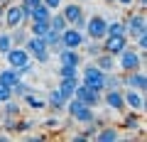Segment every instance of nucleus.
<instances>
[{"mask_svg":"<svg viewBox=\"0 0 147 142\" xmlns=\"http://www.w3.org/2000/svg\"><path fill=\"white\" fill-rule=\"evenodd\" d=\"M145 57H147L145 52H137L135 47L127 44V47L115 57V66L120 69L123 74H130V71H137V69L145 66Z\"/></svg>","mask_w":147,"mask_h":142,"instance_id":"nucleus-1","label":"nucleus"},{"mask_svg":"<svg viewBox=\"0 0 147 142\" xmlns=\"http://www.w3.org/2000/svg\"><path fill=\"white\" fill-rule=\"evenodd\" d=\"M93 110H96V108L86 105L84 100H79L76 96H71V98L66 100V105H64V113H66L71 120L81 122V125H84V122H91V120L96 118V113H93Z\"/></svg>","mask_w":147,"mask_h":142,"instance_id":"nucleus-2","label":"nucleus"},{"mask_svg":"<svg viewBox=\"0 0 147 142\" xmlns=\"http://www.w3.org/2000/svg\"><path fill=\"white\" fill-rule=\"evenodd\" d=\"M123 22H125V34L132 37V39L147 32V20H145V12H142V10L140 12H132V15H125Z\"/></svg>","mask_w":147,"mask_h":142,"instance_id":"nucleus-3","label":"nucleus"},{"mask_svg":"<svg viewBox=\"0 0 147 142\" xmlns=\"http://www.w3.org/2000/svg\"><path fill=\"white\" fill-rule=\"evenodd\" d=\"M105 27H108V20L103 15H93L86 20V27H84V34L88 39H103L105 37Z\"/></svg>","mask_w":147,"mask_h":142,"instance_id":"nucleus-4","label":"nucleus"},{"mask_svg":"<svg viewBox=\"0 0 147 142\" xmlns=\"http://www.w3.org/2000/svg\"><path fill=\"white\" fill-rule=\"evenodd\" d=\"M100 44H103V52L105 54L118 57V54L130 44V37H125V34H105V37L100 39Z\"/></svg>","mask_w":147,"mask_h":142,"instance_id":"nucleus-5","label":"nucleus"},{"mask_svg":"<svg viewBox=\"0 0 147 142\" xmlns=\"http://www.w3.org/2000/svg\"><path fill=\"white\" fill-rule=\"evenodd\" d=\"M123 100H125V110H137V113L147 110V98H145V93H140V91L125 88L123 91Z\"/></svg>","mask_w":147,"mask_h":142,"instance_id":"nucleus-6","label":"nucleus"},{"mask_svg":"<svg viewBox=\"0 0 147 142\" xmlns=\"http://www.w3.org/2000/svg\"><path fill=\"white\" fill-rule=\"evenodd\" d=\"M100 103H105V108H108V110L123 113V110H125L123 88H110V91H103V93H100Z\"/></svg>","mask_w":147,"mask_h":142,"instance_id":"nucleus-7","label":"nucleus"},{"mask_svg":"<svg viewBox=\"0 0 147 142\" xmlns=\"http://www.w3.org/2000/svg\"><path fill=\"white\" fill-rule=\"evenodd\" d=\"M120 79H123V88H132V91H140V93L147 91V74L142 71V69L130 71V74L120 76Z\"/></svg>","mask_w":147,"mask_h":142,"instance_id":"nucleus-8","label":"nucleus"},{"mask_svg":"<svg viewBox=\"0 0 147 142\" xmlns=\"http://www.w3.org/2000/svg\"><path fill=\"white\" fill-rule=\"evenodd\" d=\"M84 39H86V34L81 30H76L74 25H69L66 30L61 32V47L64 49H81Z\"/></svg>","mask_w":147,"mask_h":142,"instance_id":"nucleus-9","label":"nucleus"},{"mask_svg":"<svg viewBox=\"0 0 147 142\" xmlns=\"http://www.w3.org/2000/svg\"><path fill=\"white\" fill-rule=\"evenodd\" d=\"M74 96H76L79 100H84L86 105H91V108H98V105H100V91L91 88V86H86V83H79V86H76Z\"/></svg>","mask_w":147,"mask_h":142,"instance_id":"nucleus-10","label":"nucleus"},{"mask_svg":"<svg viewBox=\"0 0 147 142\" xmlns=\"http://www.w3.org/2000/svg\"><path fill=\"white\" fill-rule=\"evenodd\" d=\"M3 57H5L7 66H15V69H20L22 64H27V61L32 59V57H30V52H27L25 47H10L5 54H3Z\"/></svg>","mask_w":147,"mask_h":142,"instance_id":"nucleus-11","label":"nucleus"},{"mask_svg":"<svg viewBox=\"0 0 147 142\" xmlns=\"http://www.w3.org/2000/svg\"><path fill=\"white\" fill-rule=\"evenodd\" d=\"M44 100H47V108L54 113V115H61V113H64V105H66L69 98H66L59 88H52V91L47 93V98H44Z\"/></svg>","mask_w":147,"mask_h":142,"instance_id":"nucleus-12","label":"nucleus"},{"mask_svg":"<svg viewBox=\"0 0 147 142\" xmlns=\"http://www.w3.org/2000/svg\"><path fill=\"white\" fill-rule=\"evenodd\" d=\"M59 12L64 15V20H66L69 25H74L81 15H86V12H84V5H81V3H76V0H66V3L59 7Z\"/></svg>","mask_w":147,"mask_h":142,"instance_id":"nucleus-13","label":"nucleus"},{"mask_svg":"<svg viewBox=\"0 0 147 142\" xmlns=\"http://www.w3.org/2000/svg\"><path fill=\"white\" fill-rule=\"evenodd\" d=\"M3 25H5L7 30H12V27H17V25H25V22H22V10H20V5L10 3V5L5 7V15H3Z\"/></svg>","mask_w":147,"mask_h":142,"instance_id":"nucleus-14","label":"nucleus"},{"mask_svg":"<svg viewBox=\"0 0 147 142\" xmlns=\"http://www.w3.org/2000/svg\"><path fill=\"white\" fill-rule=\"evenodd\" d=\"M59 64H71V66H81L84 64V54H81V49H59Z\"/></svg>","mask_w":147,"mask_h":142,"instance_id":"nucleus-15","label":"nucleus"},{"mask_svg":"<svg viewBox=\"0 0 147 142\" xmlns=\"http://www.w3.org/2000/svg\"><path fill=\"white\" fill-rule=\"evenodd\" d=\"M96 142H118L120 140V127H113V125H100L98 132L93 135Z\"/></svg>","mask_w":147,"mask_h":142,"instance_id":"nucleus-16","label":"nucleus"},{"mask_svg":"<svg viewBox=\"0 0 147 142\" xmlns=\"http://www.w3.org/2000/svg\"><path fill=\"white\" fill-rule=\"evenodd\" d=\"M125 115H123V122H120V127L123 130H127V132H135L137 127H142V115L137 110H123Z\"/></svg>","mask_w":147,"mask_h":142,"instance_id":"nucleus-17","label":"nucleus"},{"mask_svg":"<svg viewBox=\"0 0 147 142\" xmlns=\"http://www.w3.org/2000/svg\"><path fill=\"white\" fill-rule=\"evenodd\" d=\"M22 47L30 52V57H32V59L39 57V54H44V52H49V47L44 44V39H42V37H32V34L27 37V42L22 44Z\"/></svg>","mask_w":147,"mask_h":142,"instance_id":"nucleus-18","label":"nucleus"},{"mask_svg":"<svg viewBox=\"0 0 147 142\" xmlns=\"http://www.w3.org/2000/svg\"><path fill=\"white\" fill-rule=\"evenodd\" d=\"M93 64L103 71V74H110V71H115V57L113 54H105V52H100L98 57H93Z\"/></svg>","mask_w":147,"mask_h":142,"instance_id":"nucleus-19","label":"nucleus"},{"mask_svg":"<svg viewBox=\"0 0 147 142\" xmlns=\"http://www.w3.org/2000/svg\"><path fill=\"white\" fill-rule=\"evenodd\" d=\"M20 79H22V74H20V69H15V66H7V69L0 71V81H3L5 86H10V88H12Z\"/></svg>","mask_w":147,"mask_h":142,"instance_id":"nucleus-20","label":"nucleus"},{"mask_svg":"<svg viewBox=\"0 0 147 142\" xmlns=\"http://www.w3.org/2000/svg\"><path fill=\"white\" fill-rule=\"evenodd\" d=\"M42 39H44V44L49 47V52H54V54H57L59 49H61V32H54L52 27H49V30H47V34H44Z\"/></svg>","mask_w":147,"mask_h":142,"instance_id":"nucleus-21","label":"nucleus"},{"mask_svg":"<svg viewBox=\"0 0 147 142\" xmlns=\"http://www.w3.org/2000/svg\"><path fill=\"white\" fill-rule=\"evenodd\" d=\"M10 37H12V47H22V44L27 42V37H30V30H27V25H17L10 30Z\"/></svg>","mask_w":147,"mask_h":142,"instance_id":"nucleus-22","label":"nucleus"},{"mask_svg":"<svg viewBox=\"0 0 147 142\" xmlns=\"http://www.w3.org/2000/svg\"><path fill=\"white\" fill-rule=\"evenodd\" d=\"M22 100L30 105L32 110H44V108H47V100H44L42 96H37V91H30V93H25V96H22Z\"/></svg>","mask_w":147,"mask_h":142,"instance_id":"nucleus-23","label":"nucleus"},{"mask_svg":"<svg viewBox=\"0 0 147 142\" xmlns=\"http://www.w3.org/2000/svg\"><path fill=\"white\" fill-rule=\"evenodd\" d=\"M79 83H81V79H59V86H57V88L61 91V93L66 96V98H71Z\"/></svg>","mask_w":147,"mask_h":142,"instance_id":"nucleus-24","label":"nucleus"},{"mask_svg":"<svg viewBox=\"0 0 147 142\" xmlns=\"http://www.w3.org/2000/svg\"><path fill=\"white\" fill-rule=\"evenodd\" d=\"M81 49H86V54L88 57H98L100 52H103V44H100V39H84V44H81Z\"/></svg>","mask_w":147,"mask_h":142,"instance_id":"nucleus-25","label":"nucleus"},{"mask_svg":"<svg viewBox=\"0 0 147 142\" xmlns=\"http://www.w3.org/2000/svg\"><path fill=\"white\" fill-rule=\"evenodd\" d=\"M57 76L59 79H79V66H71V64H59L57 69Z\"/></svg>","mask_w":147,"mask_h":142,"instance_id":"nucleus-26","label":"nucleus"},{"mask_svg":"<svg viewBox=\"0 0 147 142\" xmlns=\"http://www.w3.org/2000/svg\"><path fill=\"white\" fill-rule=\"evenodd\" d=\"M49 17H52V10L42 3V5L32 7V20L30 22H44V20H49Z\"/></svg>","mask_w":147,"mask_h":142,"instance_id":"nucleus-27","label":"nucleus"},{"mask_svg":"<svg viewBox=\"0 0 147 142\" xmlns=\"http://www.w3.org/2000/svg\"><path fill=\"white\" fill-rule=\"evenodd\" d=\"M49 27H52L54 32H64V30L69 27V22L64 20V15L57 10V12H52V17H49Z\"/></svg>","mask_w":147,"mask_h":142,"instance_id":"nucleus-28","label":"nucleus"},{"mask_svg":"<svg viewBox=\"0 0 147 142\" xmlns=\"http://www.w3.org/2000/svg\"><path fill=\"white\" fill-rule=\"evenodd\" d=\"M27 30H30L32 37H44V34H47V30H49V20H44V22H30V25H27Z\"/></svg>","mask_w":147,"mask_h":142,"instance_id":"nucleus-29","label":"nucleus"},{"mask_svg":"<svg viewBox=\"0 0 147 142\" xmlns=\"http://www.w3.org/2000/svg\"><path fill=\"white\" fill-rule=\"evenodd\" d=\"M105 34H125V22H123V17H118V20H108ZM125 37H127V34H125Z\"/></svg>","mask_w":147,"mask_h":142,"instance_id":"nucleus-30","label":"nucleus"},{"mask_svg":"<svg viewBox=\"0 0 147 142\" xmlns=\"http://www.w3.org/2000/svg\"><path fill=\"white\" fill-rule=\"evenodd\" d=\"M110 88H123V79L115 76V71L105 74V79H103V91H110Z\"/></svg>","mask_w":147,"mask_h":142,"instance_id":"nucleus-31","label":"nucleus"},{"mask_svg":"<svg viewBox=\"0 0 147 142\" xmlns=\"http://www.w3.org/2000/svg\"><path fill=\"white\" fill-rule=\"evenodd\" d=\"M30 91H34V88H32V86L25 81V76H22V79L17 81L15 86H12V98H22V96H25V93H30Z\"/></svg>","mask_w":147,"mask_h":142,"instance_id":"nucleus-32","label":"nucleus"},{"mask_svg":"<svg viewBox=\"0 0 147 142\" xmlns=\"http://www.w3.org/2000/svg\"><path fill=\"white\" fill-rule=\"evenodd\" d=\"M12 47V37H10V30L7 32H0V54H5L7 49Z\"/></svg>","mask_w":147,"mask_h":142,"instance_id":"nucleus-33","label":"nucleus"},{"mask_svg":"<svg viewBox=\"0 0 147 142\" xmlns=\"http://www.w3.org/2000/svg\"><path fill=\"white\" fill-rule=\"evenodd\" d=\"M132 42H135L137 52H145V54H147V32H145V34H140V37H135Z\"/></svg>","mask_w":147,"mask_h":142,"instance_id":"nucleus-34","label":"nucleus"},{"mask_svg":"<svg viewBox=\"0 0 147 142\" xmlns=\"http://www.w3.org/2000/svg\"><path fill=\"white\" fill-rule=\"evenodd\" d=\"M7 98H12V88L0 81V103H3V100H7Z\"/></svg>","mask_w":147,"mask_h":142,"instance_id":"nucleus-35","label":"nucleus"},{"mask_svg":"<svg viewBox=\"0 0 147 142\" xmlns=\"http://www.w3.org/2000/svg\"><path fill=\"white\" fill-rule=\"evenodd\" d=\"M42 3H44V5H47V7H49L52 12H57L59 7L64 5V0H42Z\"/></svg>","mask_w":147,"mask_h":142,"instance_id":"nucleus-36","label":"nucleus"},{"mask_svg":"<svg viewBox=\"0 0 147 142\" xmlns=\"http://www.w3.org/2000/svg\"><path fill=\"white\" fill-rule=\"evenodd\" d=\"M49 61H52V52H44L39 57H34V64H49Z\"/></svg>","mask_w":147,"mask_h":142,"instance_id":"nucleus-37","label":"nucleus"},{"mask_svg":"<svg viewBox=\"0 0 147 142\" xmlns=\"http://www.w3.org/2000/svg\"><path fill=\"white\" fill-rule=\"evenodd\" d=\"M71 140H74V142H88V140H91V137H88V135H86V132H84V130H81V132H76V135H71Z\"/></svg>","mask_w":147,"mask_h":142,"instance_id":"nucleus-38","label":"nucleus"},{"mask_svg":"<svg viewBox=\"0 0 147 142\" xmlns=\"http://www.w3.org/2000/svg\"><path fill=\"white\" fill-rule=\"evenodd\" d=\"M47 135H25V142H44Z\"/></svg>","mask_w":147,"mask_h":142,"instance_id":"nucleus-39","label":"nucleus"},{"mask_svg":"<svg viewBox=\"0 0 147 142\" xmlns=\"http://www.w3.org/2000/svg\"><path fill=\"white\" fill-rule=\"evenodd\" d=\"M44 127H47V130H52V127L57 130V127H59V118H49V120H44Z\"/></svg>","mask_w":147,"mask_h":142,"instance_id":"nucleus-40","label":"nucleus"},{"mask_svg":"<svg viewBox=\"0 0 147 142\" xmlns=\"http://www.w3.org/2000/svg\"><path fill=\"white\" fill-rule=\"evenodd\" d=\"M86 20H88V17H86V15H81L79 20L74 22V27H76V30H81V32H84V27H86Z\"/></svg>","mask_w":147,"mask_h":142,"instance_id":"nucleus-41","label":"nucleus"},{"mask_svg":"<svg viewBox=\"0 0 147 142\" xmlns=\"http://www.w3.org/2000/svg\"><path fill=\"white\" fill-rule=\"evenodd\" d=\"M118 5H123V7H132L135 5V0H115Z\"/></svg>","mask_w":147,"mask_h":142,"instance_id":"nucleus-42","label":"nucleus"},{"mask_svg":"<svg viewBox=\"0 0 147 142\" xmlns=\"http://www.w3.org/2000/svg\"><path fill=\"white\" fill-rule=\"evenodd\" d=\"M3 15H5V5L0 3V20H3Z\"/></svg>","mask_w":147,"mask_h":142,"instance_id":"nucleus-43","label":"nucleus"},{"mask_svg":"<svg viewBox=\"0 0 147 142\" xmlns=\"http://www.w3.org/2000/svg\"><path fill=\"white\" fill-rule=\"evenodd\" d=\"M103 3H108V5H115V0H103Z\"/></svg>","mask_w":147,"mask_h":142,"instance_id":"nucleus-44","label":"nucleus"},{"mask_svg":"<svg viewBox=\"0 0 147 142\" xmlns=\"http://www.w3.org/2000/svg\"><path fill=\"white\" fill-rule=\"evenodd\" d=\"M64 3H66V0H64ZM76 3H84V0H76Z\"/></svg>","mask_w":147,"mask_h":142,"instance_id":"nucleus-45","label":"nucleus"}]
</instances>
